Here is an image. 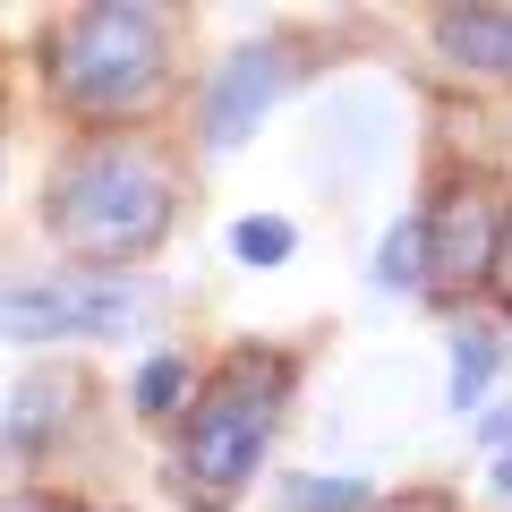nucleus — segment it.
I'll return each mask as SVG.
<instances>
[{"label": "nucleus", "instance_id": "f257e3e1", "mask_svg": "<svg viewBox=\"0 0 512 512\" xmlns=\"http://www.w3.org/2000/svg\"><path fill=\"white\" fill-rule=\"evenodd\" d=\"M180 222V163L163 137H77L43 180V231L77 256V274H137Z\"/></svg>", "mask_w": 512, "mask_h": 512}, {"label": "nucleus", "instance_id": "f03ea898", "mask_svg": "<svg viewBox=\"0 0 512 512\" xmlns=\"http://www.w3.org/2000/svg\"><path fill=\"white\" fill-rule=\"evenodd\" d=\"M291 393H299V350H282V342H231L222 350L197 376L180 427H171V461H163L171 504L231 512L256 487L265 453H274L282 419H291Z\"/></svg>", "mask_w": 512, "mask_h": 512}, {"label": "nucleus", "instance_id": "7ed1b4c3", "mask_svg": "<svg viewBox=\"0 0 512 512\" xmlns=\"http://www.w3.org/2000/svg\"><path fill=\"white\" fill-rule=\"evenodd\" d=\"M180 86L171 60V9L146 0H94L43 26V94L69 111L77 137H128Z\"/></svg>", "mask_w": 512, "mask_h": 512}, {"label": "nucleus", "instance_id": "20e7f679", "mask_svg": "<svg viewBox=\"0 0 512 512\" xmlns=\"http://www.w3.org/2000/svg\"><path fill=\"white\" fill-rule=\"evenodd\" d=\"M163 316L146 274H9L0 282V342H120Z\"/></svg>", "mask_w": 512, "mask_h": 512}, {"label": "nucleus", "instance_id": "39448f33", "mask_svg": "<svg viewBox=\"0 0 512 512\" xmlns=\"http://www.w3.org/2000/svg\"><path fill=\"white\" fill-rule=\"evenodd\" d=\"M504 180H487V171H461V180H444V197L427 205V299H444V308H470L478 291L495 282V248H504Z\"/></svg>", "mask_w": 512, "mask_h": 512}, {"label": "nucleus", "instance_id": "423d86ee", "mask_svg": "<svg viewBox=\"0 0 512 512\" xmlns=\"http://www.w3.org/2000/svg\"><path fill=\"white\" fill-rule=\"evenodd\" d=\"M291 86H299V35H248V43H231L222 69L205 77V94H197V146L205 154L248 146L256 128H265V111H274Z\"/></svg>", "mask_w": 512, "mask_h": 512}, {"label": "nucleus", "instance_id": "0eeeda50", "mask_svg": "<svg viewBox=\"0 0 512 512\" xmlns=\"http://www.w3.org/2000/svg\"><path fill=\"white\" fill-rule=\"evenodd\" d=\"M77 410H86V376L35 367V376L9 393V410H0V436H9V453H43V444H60L77 427Z\"/></svg>", "mask_w": 512, "mask_h": 512}, {"label": "nucleus", "instance_id": "6e6552de", "mask_svg": "<svg viewBox=\"0 0 512 512\" xmlns=\"http://www.w3.org/2000/svg\"><path fill=\"white\" fill-rule=\"evenodd\" d=\"M427 35H436L444 69L487 77V86H512V9H436Z\"/></svg>", "mask_w": 512, "mask_h": 512}, {"label": "nucleus", "instance_id": "1a4fd4ad", "mask_svg": "<svg viewBox=\"0 0 512 512\" xmlns=\"http://www.w3.org/2000/svg\"><path fill=\"white\" fill-rule=\"evenodd\" d=\"M376 291H427V214H402L376 239Z\"/></svg>", "mask_w": 512, "mask_h": 512}, {"label": "nucleus", "instance_id": "9d476101", "mask_svg": "<svg viewBox=\"0 0 512 512\" xmlns=\"http://www.w3.org/2000/svg\"><path fill=\"white\" fill-rule=\"evenodd\" d=\"M188 393H197L188 359H180V350H154V359L137 367V384H128V410H137V419H180Z\"/></svg>", "mask_w": 512, "mask_h": 512}, {"label": "nucleus", "instance_id": "9b49d317", "mask_svg": "<svg viewBox=\"0 0 512 512\" xmlns=\"http://www.w3.org/2000/svg\"><path fill=\"white\" fill-rule=\"evenodd\" d=\"M453 393H444V402L461 410V419H470V410H487V393H495V333H478V325H461L453 333Z\"/></svg>", "mask_w": 512, "mask_h": 512}, {"label": "nucleus", "instance_id": "f8f14e48", "mask_svg": "<svg viewBox=\"0 0 512 512\" xmlns=\"http://www.w3.org/2000/svg\"><path fill=\"white\" fill-rule=\"evenodd\" d=\"M291 248H299V222H291V214H239V222H231V256L248 265V274L291 265Z\"/></svg>", "mask_w": 512, "mask_h": 512}, {"label": "nucleus", "instance_id": "ddd939ff", "mask_svg": "<svg viewBox=\"0 0 512 512\" xmlns=\"http://www.w3.org/2000/svg\"><path fill=\"white\" fill-rule=\"evenodd\" d=\"M282 504L291 512H376V487L367 478H291Z\"/></svg>", "mask_w": 512, "mask_h": 512}, {"label": "nucleus", "instance_id": "4468645a", "mask_svg": "<svg viewBox=\"0 0 512 512\" xmlns=\"http://www.w3.org/2000/svg\"><path fill=\"white\" fill-rule=\"evenodd\" d=\"M0 512H86V504L60 487H26V495H0Z\"/></svg>", "mask_w": 512, "mask_h": 512}, {"label": "nucleus", "instance_id": "2eb2a0df", "mask_svg": "<svg viewBox=\"0 0 512 512\" xmlns=\"http://www.w3.org/2000/svg\"><path fill=\"white\" fill-rule=\"evenodd\" d=\"M376 512H461L444 487H410V495H393V504H376Z\"/></svg>", "mask_w": 512, "mask_h": 512}, {"label": "nucleus", "instance_id": "dca6fc26", "mask_svg": "<svg viewBox=\"0 0 512 512\" xmlns=\"http://www.w3.org/2000/svg\"><path fill=\"white\" fill-rule=\"evenodd\" d=\"M487 291L512 308V214H504V248H495V282H487Z\"/></svg>", "mask_w": 512, "mask_h": 512}, {"label": "nucleus", "instance_id": "f3484780", "mask_svg": "<svg viewBox=\"0 0 512 512\" xmlns=\"http://www.w3.org/2000/svg\"><path fill=\"white\" fill-rule=\"evenodd\" d=\"M487 487H495V495H504V504H512V444H504V453H495V470H487Z\"/></svg>", "mask_w": 512, "mask_h": 512}]
</instances>
